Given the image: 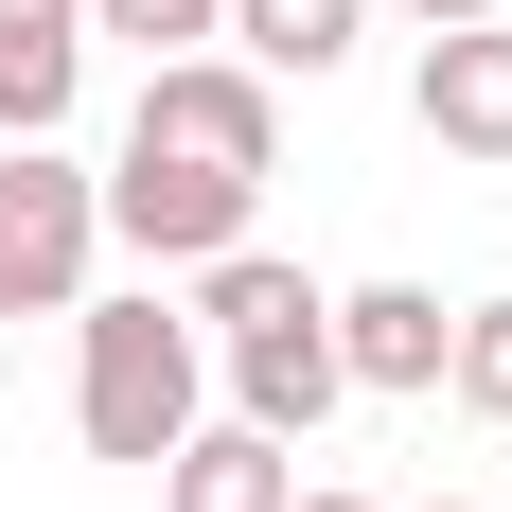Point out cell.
I'll list each match as a JSON object with an SVG mask.
<instances>
[{
	"instance_id": "obj_1",
	"label": "cell",
	"mask_w": 512,
	"mask_h": 512,
	"mask_svg": "<svg viewBox=\"0 0 512 512\" xmlns=\"http://www.w3.org/2000/svg\"><path fill=\"white\" fill-rule=\"evenodd\" d=\"M195 354L230 371V424H265V442H318V407H336V301H318L283 248L195 265Z\"/></svg>"
},
{
	"instance_id": "obj_2",
	"label": "cell",
	"mask_w": 512,
	"mask_h": 512,
	"mask_svg": "<svg viewBox=\"0 0 512 512\" xmlns=\"http://www.w3.org/2000/svg\"><path fill=\"white\" fill-rule=\"evenodd\" d=\"M195 389H212V354H195V318L159 301H71V424H89V460H177L195 442Z\"/></svg>"
},
{
	"instance_id": "obj_3",
	"label": "cell",
	"mask_w": 512,
	"mask_h": 512,
	"mask_svg": "<svg viewBox=\"0 0 512 512\" xmlns=\"http://www.w3.org/2000/svg\"><path fill=\"white\" fill-rule=\"evenodd\" d=\"M89 248H106L89 159L71 142H0V318H71L89 301Z\"/></svg>"
},
{
	"instance_id": "obj_4",
	"label": "cell",
	"mask_w": 512,
	"mask_h": 512,
	"mask_svg": "<svg viewBox=\"0 0 512 512\" xmlns=\"http://www.w3.org/2000/svg\"><path fill=\"white\" fill-rule=\"evenodd\" d=\"M89 212H106V248H142V265H230V248H248V212H265V177H212V159L124 142V159L89 177Z\"/></svg>"
},
{
	"instance_id": "obj_5",
	"label": "cell",
	"mask_w": 512,
	"mask_h": 512,
	"mask_svg": "<svg viewBox=\"0 0 512 512\" xmlns=\"http://www.w3.org/2000/svg\"><path fill=\"white\" fill-rule=\"evenodd\" d=\"M124 142L212 159V177H265V159H283V89H265L248 53H142V124H124Z\"/></svg>"
},
{
	"instance_id": "obj_6",
	"label": "cell",
	"mask_w": 512,
	"mask_h": 512,
	"mask_svg": "<svg viewBox=\"0 0 512 512\" xmlns=\"http://www.w3.org/2000/svg\"><path fill=\"white\" fill-rule=\"evenodd\" d=\"M407 106H424V142H442V159H512V18H460V36H424Z\"/></svg>"
},
{
	"instance_id": "obj_7",
	"label": "cell",
	"mask_w": 512,
	"mask_h": 512,
	"mask_svg": "<svg viewBox=\"0 0 512 512\" xmlns=\"http://www.w3.org/2000/svg\"><path fill=\"white\" fill-rule=\"evenodd\" d=\"M442 336L460 318L424 301V283H354L336 301V389H442Z\"/></svg>"
},
{
	"instance_id": "obj_8",
	"label": "cell",
	"mask_w": 512,
	"mask_h": 512,
	"mask_svg": "<svg viewBox=\"0 0 512 512\" xmlns=\"http://www.w3.org/2000/svg\"><path fill=\"white\" fill-rule=\"evenodd\" d=\"M283 495H301V442H265V424H195L159 460V512H283Z\"/></svg>"
},
{
	"instance_id": "obj_9",
	"label": "cell",
	"mask_w": 512,
	"mask_h": 512,
	"mask_svg": "<svg viewBox=\"0 0 512 512\" xmlns=\"http://www.w3.org/2000/svg\"><path fill=\"white\" fill-rule=\"evenodd\" d=\"M212 36L248 53L265 89H283V71H301V89H318V71H354V36H371V0H230Z\"/></svg>"
},
{
	"instance_id": "obj_10",
	"label": "cell",
	"mask_w": 512,
	"mask_h": 512,
	"mask_svg": "<svg viewBox=\"0 0 512 512\" xmlns=\"http://www.w3.org/2000/svg\"><path fill=\"white\" fill-rule=\"evenodd\" d=\"M442 389H460L477 424H512V301H477L460 336H442Z\"/></svg>"
},
{
	"instance_id": "obj_11",
	"label": "cell",
	"mask_w": 512,
	"mask_h": 512,
	"mask_svg": "<svg viewBox=\"0 0 512 512\" xmlns=\"http://www.w3.org/2000/svg\"><path fill=\"white\" fill-rule=\"evenodd\" d=\"M230 0H89V36H142V53H212Z\"/></svg>"
},
{
	"instance_id": "obj_12",
	"label": "cell",
	"mask_w": 512,
	"mask_h": 512,
	"mask_svg": "<svg viewBox=\"0 0 512 512\" xmlns=\"http://www.w3.org/2000/svg\"><path fill=\"white\" fill-rule=\"evenodd\" d=\"M0 36H89V0H0Z\"/></svg>"
},
{
	"instance_id": "obj_13",
	"label": "cell",
	"mask_w": 512,
	"mask_h": 512,
	"mask_svg": "<svg viewBox=\"0 0 512 512\" xmlns=\"http://www.w3.org/2000/svg\"><path fill=\"white\" fill-rule=\"evenodd\" d=\"M407 36H460V18H512V0H389Z\"/></svg>"
},
{
	"instance_id": "obj_14",
	"label": "cell",
	"mask_w": 512,
	"mask_h": 512,
	"mask_svg": "<svg viewBox=\"0 0 512 512\" xmlns=\"http://www.w3.org/2000/svg\"><path fill=\"white\" fill-rule=\"evenodd\" d=\"M283 512H371V495H336V477H301V495H283Z\"/></svg>"
}]
</instances>
